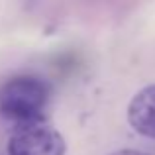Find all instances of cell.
Segmentation results:
<instances>
[{"mask_svg": "<svg viewBox=\"0 0 155 155\" xmlns=\"http://www.w3.org/2000/svg\"><path fill=\"white\" fill-rule=\"evenodd\" d=\"M51 87L35 75H18L0 87V116L14 126L45 120Z\"/></svg>", "mask_w": 155, "mask_h": 155, "instance_id": "1", "label": "cell"}, {"mask_svg": "<svg viewBox=\"0 0 155 155\" xmlns=\"http://www.w3.org/2000/svg\"><path fill=\"white\" fill-rule=\"evenodd\" d=\"M110 155H147L143 151H137V149H120V151H114Z\"/></svg>", "mask_w": 155, "mask_h": 155, "instance_id": "4", "label": "cell"}, {"mask_svg": "<svg viewBox=\"0 0 155 155\" xmlns=\"http://www.w3.org/2000/svg\"><path fill=\"white\" fill-rule=\"evenodd\" d=\"M65 140L45 120L14 126L8 140V155H65Z\"/></svg>", "mask_w": 155, "mask_h": 155, "instance_id": "2", "label": "cell"}, {"mask_svg": "<svg viewBox=\"0 0 155 155\" xmlns=\"http://www.w3.org/2000/svg\"><path fill=\"white\" fill-rule=\"evenodd\" d=\"M128 122L140 136L155 140V84L143 87L128 106Z\"/></svg>", "mask_w": 155, "mask_h": 155, "instance_id": "3", "label": "cell"}]
</instances>
